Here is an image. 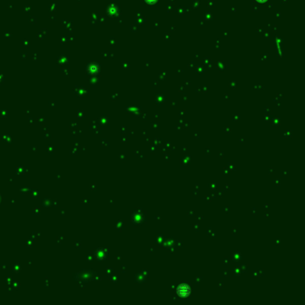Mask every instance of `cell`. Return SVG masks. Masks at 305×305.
Returning <instances> with one entry per match:
<instances>
[{"mask_svg":"<svg viewBox=\"0 0 305 305\" xmlns=\"http://www.w3.org/2000/svg\"><path fill=\"white\" fill-rule=\"evenodd\" d=\"M149 2H154V1H156V0H148Z\"/></svg>","mask_w":305,"mask_h":305,"instance_id":"1","label":"cell"},{"mask_svg":"<svg viewBox=\"0 0 305 305\" xmlns=\"http://www.w3.org/2000/svg\"><path fill=\"white\" fill-rule=\"evenodd\" d=\"M259 1H264V0H259Z\"/></svg>","mask_w":305,"mask_h":305,"instance_id":"2","label":"cell"}]
</instances>
